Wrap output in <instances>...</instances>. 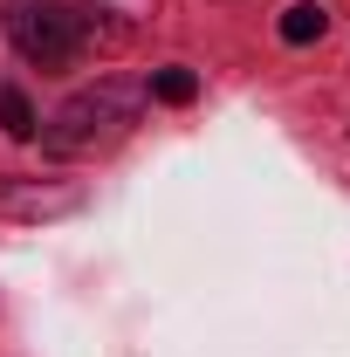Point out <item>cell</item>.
<instances>
[{
  "label": "cell",
  "instance_id": "1",
  "mask_svg": "<svg viewBox=\"0 0 350 357\" xmlns=\"http://www.w3.org/2000/svg\"><path fill=\"white\" fill-rule=\"evenodd\" d=\"M137 110H144V83L103 76V83L76 89V96L48 117L42 151H48V158H89V151H103V144H117V137L131 131Z\"/></svg>",
  "mask_w": 350,
  "mask_h": 357
},
{
  "label": "cell",
  "instance_id": "2",
  "mask_svg": "<svg viewBox=\"0 0 350 357\" xmlns=\"http://www.w3.org/2000/svg\"><path fill=\"white\" fill-rule=\"evenodd\" d=\"M96 0H7V42L35 69H69L96 48Z\"/></svg>",
  "mask_w": 350,
  "mask_h": 357
},
{
  "label": "cell",
  "instance_id": "3",
  "mask_svg": "<svg viewBox=\"0 0 350 357\" xmlns=\"http://www.w3.org/2000/svg\"><path fill=\"white\" fill-rule=\"evenodd\" d=\"M330 35V14L316 7V0H296L289 14H282V42L289 48H309V42H323Z\"/></svg>",
  "mask_w": 350,
  "mask_h": 357
},
{
  "label": "cell",
  "instance_id": "4",
  "mask_svg": "<svg viewBox=\"0 0 350 357\" xmlns=\"http://www.w3.org/2000/svg\"><path fill=\"white\" fill-rule=\"evenodd\" d=\"M0 131H7V137H35V131H42V117H35L28 89H14V83L0 89Z\"/></svg>",
  "mask_w": 350,
  "mask_h": 357
},
{
  "label": "cell",
  "instance_id": "5",
  "mask_svg": "<svg viewBox=\"0 0 350 357\" xmlns=\"http://www.w3.org/2000/svg\"><path fill=\"white\" fill-rule=\"evenodd\" d=\"M144 96H158V103H192V96H199V76H192V69H158V76L144 83Z\"/></svg>",
  "mask_w": 350,
  "mask_h": 357
}]
</instances>
